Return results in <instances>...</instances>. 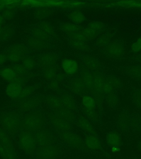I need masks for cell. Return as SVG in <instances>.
<instances>
[{"mask_svg":"<svg viewBox=\"0 0 141 159\" xmlns=\"http://www.w3.org/2000/svg\"><path fill=\"white\" fill-rule=\"evenodd\" d=\"M17 143L20 149L29 155L35 153L38 148L34 133L23 130L18 134Z\"/></svg>","mask_w":141,"mask_h":159,"instance_id":"1","label":"cell"},{"mask_svg":"<svg viewBox=\"0 0 141 159\" xmlns=\"http://www.w3.org/2000/svg\"><path fill=\"white\" fill-rule=\"evenodd\" d=\"M45 123V117L38 112H32L27 114L22 122L23 130L35 133L41 130Z\"/></svg>","mask_w":141,"mask_h":159,"instance_id":"2","label":"cell"},{"mask_svg":"<svg viewBox=\"0 0 141 159\" xmlns=\"http://www.w3.org/2000/svg\"><path fill=\"white\" fill-rule=\"evenodd\" d=\"M0 156L3 159H18L11 139L2 128H0Z\"/></svg>","mask_w":141,"mask_h":159,"instance_id":"3","label":"cell"},{"mask_svg":"<svg viewBox=\"0 0 141 159\" xmlns=\"http://www.w3.org/2000/svg\"><path fill=\"white\" fill-rule=\"evenodd\" d=\"M1 127L7 133L14 134L18 132L22 128V122L17 114L13 112H8L0 118Z\"/></svg>","mask_w":141,"mask_h":159,"instance_id":"4","label":"cell"},{"mask_svg":"<svg viewBox=\"0 0 141 159\" xmlns=\"http://www.w3.org/2000/svg\"><path fill=\"white\" fill-rule=\"evenodd\" d=\"M6 91L8 96L12 99H24L32 93V89L11 83L6 87Z\"/></svg>","mask_w":141,"mask_h":159,"instance_id":"5","label":"cell"},{"mask_svg":"<svg viewBox=\"0 0 141 159\" xmlns=\"http://www.w3.org/2000/svg\"><path fill=\"white\" fill-rule=\"evenodd\" d=\"M27 48L24 45L15 44L8 50L7 54L8 60L12 62H18L22 60L26 57L27 53Z\"/></svg>","mask_w":141,"mask_h":159,"instance_id":"6","label":"cell"},{"mask_svg":"<svg viewBox=\"0 0 141 159\" xmlns=\"http://www.w3.org/2000/svg\"><path fill=\"white\" fill-rule=\"evenodd\" d=\"M59 135L62 142L73 148L80 149L83 146V142L81 137L70 130L61 132Z\"/></svg>","mask_w":141,"mask_h":159,"instance_id":"7","label":"cell"},{"mask_svg":"<svg viewBox=\"0 0 141 159\" xmlns=\"http://www.w3.org/2000/svg\"><path fill=\"white\" fill-rule=\"evenodd\" d=\"M94 79V89L103 94H107L114 92V90L110 85L107 78L99 73L93 74Z\"/></svg>","mask_w":141,"mask_h":159,"instance_id":"8","label":"cell"},{"mask_svg":"<svg viewBox=\"0 0 141 159\" xmlns=\"http://www.w3.org/2000/svg\"><path fill=\"white\" fill-rule=\"evenodd\" d=\"M59 152V147L52 145L48 147H38L35 155L37 159H55Z\"/></svg>","mask_w":141,"mask_h":159,"instance_id":"9","label":"cell"},{"mask_svg":"<svg viewBox=\"0 0 141 159\" xmlns=\"http://www.w3.org/2000/svg\"><path fill=\"white\" fill-rule=\"evenodd\" d=\"M105 51L110 57L115 59L120 58L122 57L125 52L124 45L120 41L114 40L106 47Z\"/></svg>","mask_w":141,"mask_h":159,"instance_id":"10","label":"cell"},{"mask_svg":"<svg viewBox=\"0 0 141 159\" xmlns=\"http://www.w3.org/2000/svg\"><path fill=\"white\" fill-rule=\"evenodd\" d=\"M50 120L52 126L59 133L69 131L72 129V124L59 117L56 113L51 116Z\"/></svg>","mask_w":141,"mask_h":159,"instance_id":"11","label":"cell"},{"mask_svg":"<svg viewBox=\"0 0 141 159\" xmlns=\"http://www.w3.org/2000/svg\"><path fill=\"white\" fill-rule=\"evenodd\" d=\"M38 147H48L54 143V138L48 132L39 130L34 133Z\"/></svg>","mask_w":141,"mask_h":159,"instance_id":"12","label":"cell"},{"mask_svg":"<svg viewBox=\"0 0 141 159\" xmlns=\"http://www.w3.org/2000/svg\"><path fill=\"white\" fill-rule=\"evenodd\" d=\"M83 145L91 152H97L102 147V142L94 134H88L83 141Z\"/></svg>","mask_w":141,"mask_h":159,"instance_id":"13","label":"cell"},{"mask_svg":"<svg viewBox=\"0 0 141 159\" xmlns=\"http://www.w3.org/2000/svg\"><path fill=\"white\" fill-rule=\"evenodd\" d=\"M62 70L68 75H74L77 73L79 69V65L78 62L72 59H64L61 62Z\"/></svg>","mask_w":141,"mask_h":159,"instance_id":"14","label":"cell"},{"mask_svg":"<svg viewBox=\"0 0 141 159\" xmlns=\"http://www.w3.org/2000/svg\"><path fill=\"white\" fill-rule=\"evenodd\" d=\"M83 28L80 25H75L72 23H65L61 25V29L70 39L82 31Z\"/></svg>","mask_w":141,"mask_h":159,"instance_id":"15","label":"cell"},{"mask_svg":"<svg viewBox=\"0 0 141 159\" xmlns=\"http://www.w3.org/2000/svg\"><path fill=\"white\" fill-rule=\"evenodd\" d=\"M106 143L109 147H120L122 145L121 137L116 132H110L108 133L105 138Z\"/></svg>","mask_w":141,"mask_h":159,"instance_id":"16","label":"cell"},{"mask_svg":"<svg viewBox=\"0 0 141 159\" xmlns=\"http://www.w3.org/2000/svg\"><path fill=\"white\" fill-rule=\"evenodd\" d=\"M58 60V57L54 53H46L39 58L40 62L45 67L54 66Z\"/></svg>","mask_w":141,"mask_h":159,"instance_id":"17","label":"cell"},{"mask_svg":"<svg viewBox=\"0 0 141 159\" xmlns=\"http://www.w3.org/2000/svg\"><path fill=\"white\" fill-rule=\"evenodd\" d=\"M39 104L37 99L28 98H24L20 103V109L24 112H29L36 109Z\"/></svg>","mask_w":141,"mask_h":159,"instance_id":"18","label":"cell"},{"mask_svg":"<svg viewBox=\"0 0 141 159\" xmlns=\"http://www.w3.org/2000/svg\"><path fill=\"white\" fill-rule=\"evenodd\" d=\"M80 78L84 84L88 91L94 89V79L93 74L89 71H84L81 73Z\"/></svg>","mask_w":141,"mask_h":159,"instance_id":"19","label":"cell"},{"mask_svg":"<svg viewBox=\"0 0 141 159\" xmlns=\"http://www.w3.org/2000/svg\"><path fill=\"white\" fill-rule=\"evenodd\" d=\"M71 89L75 94H84L87 90L80 77H75L71 83Z\"/></svg>","mask_w":141,"mask_h":159,"instance_id":"20","label":"cell"},{"mask_svg":"<svg viewBox=\"0 0 141 159\" xmlns=\"http://www.w3.org/2000/svg\"><path fill=\"white\" fill-rule=\"evenodd\" d=\"M78 124L81 129H82L87 134L95 135V130L93 125L91 124L89 119L84 117H81L78 119Z\"/></svg>","mask_w":141,"mask_h":159,"instance_id":"21","label":"cell"},{"mask_svg":"<svg viewBox=\"0 0 141 159\" xmlns=\"http://www.w3.org/2000/svg\"><path fill=\"white\" fill-rule=\"evenodd\" d=\"M56 114L64 120H67V122H69L71 124L73 123L76 120V117L73 112L64 107L56 111Z\"/></svg>","mask_w":141,"mask_h":159,"instance_id":"22","label":"cell"},{"mask_svg":"<svg viewBox=\"0 0 141 159\" xmlns=\"http://www.w3.org/2000/svg\"><path fill=\"white\" fill-rule=\"evenodd\" d=\"M68 17L72 23L80 25L83 23L86 20L84 13L79 10H73L68 15Z\"/></svg>","mask_w":141,"mask_h":159,"instance_id":"23","label":"cell"},{"mask_svg":"<svg viewBox=\"0 0 141 159\" xmlns=\"http://www.w3.org/2000/svg\"><path fill=\"white\" fill-rule=\"evenodd\" d=\"M82 106L84 109L89 111H94L97 107L94 98L90 94H86L82 99Z\"/></svg>","mask_w":141,"mask_h":159,"instance_id":"24","label":"cell"},{"mask_svg":"<svg viewBox=\"0 0 141 159\" xmlns=\"http://www.w3.org/2000/svg\"><path fill=\"white\" fill-rule=\"evenodd\" d=\"M62 100L64 107L73 111L76 108V103L74 98L69 94H62L60 97Z\"/></svg>","mask_w":141,"mask_h":159,"instance_id":"25","label":"cell"},{"mask_svg":"<svg viewBox=\"0 0 141 159\" xmlns=\"http://www.w3.org/2000/svg\"><path fill=\"white\" fill-rule=\"evenodd\" d=\"M83 61L86 67L91 71H95L99 67V62L95 57L90 55H85L83 57Z\"/></svg>","mask_w":141,"mask_h":159,"instance_id":"26","label":"cell"},{"mask_svg":"<svg viewBox=\"0 0 141 159\" xmlns=\"http://www.w3.org/2000/svg\"><path fill=\"white\" fill-rule=\"evenodd\" d=\"M0 76L3 79L11 82L16 77L17 74L15 72L13 68L7 67L0 70Z\"/></svg>","mask_w":141,"mask_h":159,"instance_id":"27","label":"cell"},{"mask_svg":"<svg viewBox=\"0 0 141 159\" xmlns=\"http://www.w3.org/2000/svg\"><path fill=\"white\" fill-rule=\"evenodd\" d=\"M46 102L50 107L53 109L57 111L64 107L63 103L61 98L54 96H49L46 98Z\"/></svg>","mask_w":141,"mask_h":159,"instance_id":"28","label":"cell"},{"mask_svg":"<svg viewBox=\"0 0 141 159\" xmlns=\"http://www.w3.org/2000/svg\"><path fill=\"white\" fill-rule=\"evenodd\" d=\"M69 44L72 47L81 51H88L90 49L89 44L86 42L70 39Z\"/></svg>","mask_w":141,"mask_h":159,"instance_id":"29","label":"cell"},{"mask_svg":"<svg viewBox=\"0 0 141 159\" xmlns=\"http://www.w3.org/2000/svg\"><path fill=\"white\" fill-rule=\"evenodd\" d=\"M47 42L37 39V38H31L28 41L29 47L34 50H40L44 49L47 45Z\"/></svg>","mask_w":141,"mask_h":159,"instance_id":"30","label":"cell"},{"mask_svg":"<svg viewBox=\"0 0 141 159\" xmlns=\"http://www.w3.org/2000/svg\"><path fill=\"white\" fill-rule=\"evenodd\" d=\"M16 4H11L5 6L4 10L2 12V16L5 20H10L12 18L15 12V8Z\"/></svg>","mask_w":141,"mask_h":159,"instance_id":"31","label":"cell"},{"mask_svg":"<svg viewBox=\"0 0 141 159\" xmlns=\"http://www.w3.org/2000/svg\"><path fill=\"white\" fill-rule=\"evenodd\" d=\"M32 34L33 37L47 42L50 37V35L38 27L35 28L34 30H33Z\"/></svg>","mask_w":141,"mask_h":159,"instance_id":"32","label":"cell"},{"mask_svg":"<svg viewBox=\"0 0 141 159\" xmlns=\"http://www.w3.org/2000/svg\"><path fill=\"white\" fill-rule=\"evenodd\" d=\"M89 92L90 93V95L94 98L97 107H101L104 102V94L101 92L98 91L95 89H91L90 91H89Z\"/></svg>","mask_w":141,"mask_h":159,"instance_id":"33","label":"cell"},{"mask_svg":"<svg viewBox=\"0 0 141 159\" xmlns=\"http://www.w3.org/2000/svg\"><path fill=\"white\" fill-rule=\"evenodd\" d=\"M111 40V35L109 33H104L100 36L97 40V45L100 47H106Z\"/></svg>","mask_w":141,"mask_h":159,"instance_id":"34","label":"cell"},{"mask_svg":"<svg viewBox=\"0 0 141 159\" xmlns=\"http://www.w3.org/2000/svg\"><path fill=\"white\" fill-rule=\"evenodd\" d=\"M57 75V69L54 66L45 67L44 71V76L45 79L52 81L56 79Z\"/></svg>","mask_w":141,"mask_h":159,"instance_id":"35","label":"cell"},{"mask_svg":"<svg viewBox=\"0 0 141 159\" xmlns=\"http://www.w3.org/2000/svg\"><path fill=\"white\" fill-rule=\"evenodd\" d=\"M22 64L26 70H32L36 66V62L34 59L31 57H25L22 60Z\"/></svg>","mask_w":141,"mask_h":159,"instance_id":"36","label":"cell"},{"mask_svg":"<svg viewBox=\"0 0 141 159\" xmlns=\"http://www.w3.org/2000/svg\"><path fill=\"white\" fill-rule=\"evenodd\" d=\"M87 27L90 30H93L95 32L97 33V34H98L103 29L104 25L100 21L94 20V21L90 22L87 25Z\"/></svg>","mask_w":141,"mask_h":159,"instance_id":"37","label":"cell"},{"mask_svg":"<svg viewBox=\"0 0 141 159\" xmlns=\"http://www.w3.org/2000/svg\"><path fill=\"white\" fill-rule=\"evenodd\" d=\"M105 99L108 104L111 107L116 106L118 103V97L114 92L107 94Z\"/></svg>","mask_w":141,"mask_h":159,"instance_id":"38","label":"cell"},{"mask_svg":"<svg viewBox=\"0 0 141 159\" xmlns=\"http://www.w3.org/2000/svg\"><path fill=\"white\" fill-rule=\"evenodd\" d=\"M51 13V11L49 9L47 8L40 7L37 9L35 12V15L37 17L39 18H45L47 17Z\"/></svg>","mask_w":141,"mask_h":159,"instance_id":"39","label":"cell"},{"mask_svg":"<svg viewBox=\"0 0 141 159\" xmlns=\"http://www.w3.org/2000/svg\"><path fill=\"white\" fill-rule=\"evenodd\" d=\"M107 79L109 84L114 90L119 89L121 86V82L117 77H110Z\"/></svg>","mask_w":141,"mask_h":159,"instance_id":"40","label":"cell"},{"mask_svg":"<svg viewBox=\"0 0 141 159\" xmlns=\"http://www.w3.org/2000/svg\"><path fill=\"white\" fill-rule=\"evenodd\" d=\"M38 28L44 30L45 32L46 33L48 34L51 35L54 33V29L51 25L46 22H42L40 23L39 26Z\"/></svg>","mask_w":141,"mask_h":159,"instance_id":"41","label":"cell"},{"mask_svg":"<svg viewBox=\"0 0 141 159\" xmlns=\"http://www.w3.org/2000/svg\"><path fill=\"white\" fill-rule=\"evenodd\" d=\"M130 72L134 77L141 80V66L136 65L132 67Z\"/></svg>","mask_w":141,"mask_h":159,"instance_id":"42","label":"cell"},{"mask_svg":"<svg viewBox=\"0 0 141 159\" xmlns=\"http://www.w3.org/2000/svg\"><path fill=\"white\" fill-rule=\"evenodd\" d=\"M13 68L15 70V72L16 73L17 75L23 76L27 72V70L23 66L22 64H17L15 65V66Z\"/></svg>","mask_w":141,"mask_h":159,"instance_id":"43","label":"cell"},{"mask_svg":"<svg viewBox=\"0 0 141 159\" xmlns=\"http://www.w3.org/2000/svg\"><path fill=\"white\" fill-rule=\"evenodd\" d=\"M131 50L134 52H139L141 51V37L139 38L136 42L132 45Z\"/></svg>","mask_w":141,"mask_h":159,"instance_id":"44","label":"cell"},{"mask_svg":"<svg viewBox=\"0 0 141 159\" xmlns=\"http://www.w3.org/2000/svg\"><path fill=\"white\" fill-rule=\"evenodd\" d=\"M11 83H14L15 84L23 86L25 83V79L23 76L17 75L16 77H15V79L13 80Z\"/></svg>","mask_w":141,"mask_h":159,"instance_id":"45","label":"cell"},{"mask_svg":"<svg viewBox=\"0 0 141 159\" xmlns=\"http://www.w3.org/2000/svg\"><path fill=\"white\" fill-rule=\"evenodd\" d=\"M134 97V102L137 105V106L141 108V91H138Z\"/></svg>","mask_w":141,"mask_h":159,"instance_id":"46","label":"cell"},{"mask_svg":"<svg viewBox=\"0 0 141 159\" xmlns=\"http://www.w3.org/2000/svg\"><path fill=\"white\" fill-rule=\"evenodd\" d=\"M8 60L7 53H0V65L4 64Z\"/></svg>","mask_w":141,"mask_h":159,"instance_id":"47","label":"cell"},{"mask_svg":"<svg viewBox=\"0 0 141 159\" xmlns=\"http://www.w3.org/2000/svg\"><path fill=\"white\" fill-rule=\"evenodd\" d=\"M50 87L51 89H54V90H56L59 89V86L56 81L55 80H52L51 82L50 83Z\"/></svg>","mask_w":141,"mask_h":159,"instance_id":"48","label":"cell"},{"mask_svg":"<svg viewBox=\"0 0 141 159\" xmlns=\"http://www.w3.org/2000/svg\"><path fill=\"white\" fill-rule=\"evenodd\" d=\"M4 22H5V19L2 17V16L1 15H0V32L1 30H2Z\"/></svg>","mask_w":141,"mask_h":159,"instance_id":"49","label":"cell"},{"mask_svg":"<svg viewBox=\"0 0 141 159\" xmlns=\"http://www.w3.org/2000/svg\"><path fill=\"white\" fill-rule=\"evenodd\" d=\"M120 147H112L111 148V151L113 153H118L120 152Z\"/></svg>","mask_w":141,"mask_h":159,"instance_id":"50","label":"cell"},{"mask_svg":"<svg viewBox=\"0 0 141 159\" xmlns=\"http://www.w3.org/2000/svg\"><path fill=\"white\" fill-rule=\"evenodd\" d=\"M138 148H139V150H140V152H141V138L139 140Z\"/></svg>","mask_w":141,"mask_h":159,"instance_id":"51","label":"cell"}]
</instances>
